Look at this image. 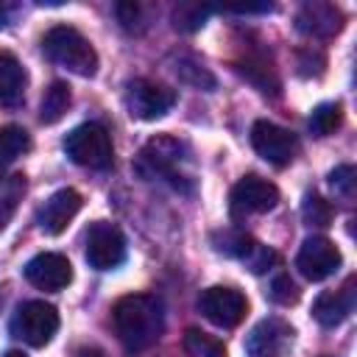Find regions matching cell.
Masks as SVG:
<instances>
[{"instance_id":"cell-1","label":"cell","mask_w":357,"mask_h":357,"mask_svg":"<svg viewBox=\"0 0 357 357\" xmlns=\"http://www.w3.org/2000/svg\"><path fill=\"white\" fill-rule=\"evenodd\" d=\"M112 321L120 343L126 351H145L151 349L165 332V307L159 296L151 293H131L117 298L112 307Z\"/></svg>"},{"instance_id":"cell-2","label":"cell","mask_w":357,"mask_h":357,"mask_svg":"<svg viewBox=\"0 0 357 357\" xmlns=\"http://www.w3.org/2000/svg\"><path fill=\"white\" fill-rule=\"evenodd\" d=\"M42 50L53 64H59L81 78H92L98 73L95 47L89 45V39L81 31H75L70 25H53L42 36Z\"/></svg>"},{"instance_id":"cell-3","label":"cell","mask_w":357,"mask_h":357,"mask_svg":"<svg viewBox=\"0 0 357 357\" xmlns=\"http://www.w3.org/2000/svg\"><path fill=\"white\" fill-rule=\"evenodd\" d=\"M139 170H145L148 176H159L167 184H173L176 190H192V176H190V159H187V148L184 142H178L176 137H153L142 153H139Z\"/></svg>"},{"instance_id":"cell-4","label":"cell","mask_w":357,"mask_h":357,"mask_svg":"<svg viewBox=\"0 0 357 357\" xmlns=\"http://www.w3.org/2000/svg\"><path fill=\"white\" fill-rule=\"evenodd\" d=\"M64 153L89 170H109L114 165L112 134L100 123H81L64 137Z\"/></svg>"},{"instance_id":"cell-5","label":"cell","mask_w":357,"mask_h":357,"mask_svg":"<svg viewBox=\"0 0 357 357\" xmlns=\"http://www.w3.org/2000/svg\"><path fill=\"white\" fill-rule=\"evenodd\" d=\"M8 329L17 340H22L33 349H42L59 332V312L47 301H25L17 307Z\"/></svg>"},{"instance_id":"cell-6","label":"cell","mask_w":357,"mask_h":357,"mask_svg":"<svg viewBox=\"0 0 357 357\" xmlns=\"http://www.w3.org/2000/svg\"><path fill=\"white\" fill-rule=\"evenodd\" d=\"M84 257L95 271H112L126 259V237L109 220H95L84 237Z\"/></svg>"},{"instance_id":"cell-7","label":"cell","mask_w":357,"mask_h":357,"mask_svg":"<svg viewBox=\"0 0 357 357\" xmlns=\"http://www.w3.org/2000/svg\"><path fill=\"white\" fill-rule=\"evenodd\" d=\"M198 310L201 315L220 326V329H231L237 326L245 312H248V301L245 296L237 290V287H226V284H215V287H206L198 298Z\"/></svg>"},{"instance_id":"cell-8","label":"cell","mask_w":357,"mask_h":357,"mask_svg":"<svg viewBox=\"0 0 357 357\" xmlns=\"http://www.w3.org/2000/svg\"><path fill=\"white\" fill-rule=\"evenodd\" d=\"M296 343V329L284 318H262L245 337L248 357H290Z\"/></svg>"},{"instance_id":"cell-9","label":"cell","mask_w":357,"mask_h":357,"mask_svg":"<svg viewBox=\"0 0 357 357\" xmlns=\"http://www.w3.org/2000/svg\"><path fill=\"white\" fill-rule=\"evenodd\" d=\"M276 204H279L276 184L268 181V178H262V176H257V173L243 176L231 187V198H229V206H231V215L234 218L262 215V212H271Z\"/></svg>"},{"instance_id":"cell-10","label":"cell","mask_w":357,"mask_h":357,"mask_svg":"<svg viewBox=\"0 0 357 357\" xmlns=\"http://www.w3.org/2000/svg\"><path fill=\"white\" fill-rule=\"evenodd\" d=\"M173 103H176V92L156 81L134 78L126 86V106L137 120H159L173 109Z\"/></svg>"},{"instance_id":"cell-11","label":"cell","mask_w":357,"mask_h":357,"mask_svg":"<svg viewBox=\"0 0 357 357\" xmlns=\"http://www.w3.org/2000/svg\"><path fill=\"white\" fill-rule=\"evenodd\" d=\"M251 145L265 162H271L276 167L290 165L296 151H298L296 134H290L287 128H282V126H276L271 120H257L251 126Z\"/></svg>"},{"instance_id":"cell-12","label":"cell","mask_w":357,"mask_h":357,"mask_svg":"<svg viewBox=\"0 0 357 357\" xmlns=\"http://www.w3.org/2000/svg\"><path fill=\"white\" fill-rule=\"evenodd\" d=\"M340 262H343V257L329 237H307L298 248V257H296L298 273L310 282L329 279L340 268Z\"/></svg>"},{"instance_id":"cell-13","label":"cell","mask_w":357,"mask_h":357,"mask_svg":"<svg viewBox=\"0 0 357 357\" xmlns=\"http://www.w3.org/2000/svg\"><path fill=\"white\" fill-rule=\"evenodd\" d=\"M22 273L39 290H64L73 282V265H70V259L64 254H56V251L36 254L33 259H28V265L22 268Z\"/></svg>"},{"instance_id":"cell-14","label":"cell","mask_w":357,"mask_h":357,"mask_svg":"<svg viewBox=\"0 0 357 357\" xmlns=\"http://www.w3.org/2000/svg\"><path fill=\"white\" fill-rule=\"evenodd\" d=\"M215 248L223 251V254H229V257L243 259V262L248 265L251 273H265V271H271V265L276 262V254H273L268 245L257 243L251 234L231 231V229L223 231V240H220Z\"/></svg>"},{"instance_id":"cell-15","label":"cell","mask_w":357,"mask_h":357,"mask_svg":"<svg viewBox=\"0 0 357 357\" xmlns=\"http://www.w3.org/2000/svg\"><path fill=\"white\" fill-rule=\"evenodd\" d=\"M296 28L307 36H315V39H329L335 36L340 28H343V14L337 6L332 3H321V0H312V3H304L296 14Z\"/></svg>"},{"instance_id":"cell-16","label":"cell","mask_w":357,"mask_h":357,"mask_svg":"<svg viewBox=\"0 0 357 357\" xmlns=\"http://www.w3.org/2000/svg\"><path fill=\"white\" fill-rule=\"evenodd\" d=\"M81 209V195L73 190V187H64V190H56L39 209L36 215V223L45 234H61L67 229V223L78 215Z\"/></svg>"},{"instance_id":"cell-17","label":"cell","mask_w":357,"mask_h":357,"mask_svg":"<svg viewBox=\"0 0 357 357\" xmlns=\"http://www.w3.org/2000/svg\"><path fill=\"white\" fill-rule=\"evenodd\" d=\"M354 310V279H349L340 290H326L312 304V318L321 326H337L343 324Z\"/></svg>"},{"instance_id":"cell-18","label":"cell","mask_w":357,"mask_h":357,"mask_svg":"<svg viewBox=\"0 0 357 357\" xmlns=\"http://www.w3.org/2000/svg\"><path fill=\"white\" fill-rule=\"evenodd\" d=\"M25 89H28V73L22 61L14 53L0 50V109L22 106Z\"/></svg>"},{"instance_id":"cell-19","label":"cell","mask_w":357,"mask_h":357,"mask_svg":"<svg viewBox=\"0 0 357 357\" xmlns=\"http://www.w3.org/2000/svg\"><path fill=\"white\" fill-rule=\"evenodd\" d=\"M70 109V86L64 81H53L45 95H42V106H39V120L45 126H53L59 123Z\"/></svg>"},{"instance_id":"cell-20","label":"cell","mask_w":357,"mask_h":357,"mask_svg":"<svg viewBox=\"0 0 357 357\" xmlns=\"http://www.w3.org/2000/svg\"><path fill=\"white\" fill-rule=\"evenodd\" d=\"M22 195H25V176L22 173L0 176V229L8 226V220L14 218Z\"/></svg>"},{"instance_id":"cell-21","label":"cell","mask_w":357,"mask_h":357,"mask_svg":"<svg viewBox=\"0 0 357 357\" xmlns=\"http://www.w3.org/2000/svg\"><path fill=\"white\" fill-rule=\"evenodd\" d=\"M31 148V134L22 126H3L0 128V170L14 165Z\"/></svg>"},{"instance_id":"cell-22","label":"cell","mask_w":357,"mask_h":357,"mask_svg":"<svg viewBox=\"0 0 357 357\" xmlns=\"http://www.w3.org/2000/svg\"><path fill=\"white\" fill-rule=\"evenodd\" d=\"M184 351H187V357H226V346L204 329L184 332Z\"/></svg>"},{"instance_id":"cell-23","label":"cell","mask_w":357,"mask_h":357,"mask_svg":"<svg viewBox=\"0 0 357 357\" xmlns=\"http://www.w3.org/2000/svg\"><path fill=\"white\" fill-rule=\"evenodd\" d=\"M343 123V106L337 100H329V103H321L312 109L310 114V131L315 137H329L335 134V128H340Z\"/></svg>"},{"instance_id":"cell-24","label":"cell","mask_w":357,"mask_h":357,"mask_svg":"<svg viewBox=\"0 0 357 357\" xmlns=\"http://www.w3.org/2000/svg\"><path fill=\"white\" fill-rule=\"evenodd\" d=\"M206 14H209V8L198 6V3H181L173 11V20H176V28H181V31H198L204 25Z\"/></svg>"},{"instance_id":"cell-25","label":"cell","mask_w":357,"mask_h":357,"mask_svg":"<svg viewBox=\"0 0 357 357\" xmlns=\"http://www.w3.org/2000/svg\"><path fill=\"white\" fill-rule=\"evenodd\" d=\"M301 215L310 226H329L332 220V206L329 201H324L321 195H307L304 198V206H301Z\"/></svg>"},{"instance_id":"cell-26","label":"cell","mask_w":357,"mask_h":357,"mask_svg":"<svg viewBox=\"0 0 357 357\" xmlns=\"http://www.w3.org/2000/svg\"><path fill=\"white\" fill-rule=\"evenodd\" d=\"M329 187L343 195V198H351L354 195V187H357V170L351 165H340L329 173Z\"/></svg>"},{"instance_id":"cell-27","label":"cell","mask_w":357,"mask_h":357,"mask_svg":"<svg viewBox=\"0 0 357 357\" xmlns=\"http://www.w3.org/2000/svg\"><path fill=\"white\" fill-rule=\"evenodd\" d=\"M268 296H271L276 304L290 307V304H296V301H298V287H296V282H293L287 273H279V276L271 282Z\"/></svg>"},{"instance_id":"cell-28","label":"cell","mask_w":357,"mask_h":357,"mask_svg":"<svg viewBox=\"0 0 357 357\" xmlns=\"http://www.w3.org/2000/svg\"><path fill=\"white\" fill-rule=\"evenodd\" d=\"M176 73L187 81V84H192V86H198V89H215V78L201 67V64H192V61H178V67H176Z\"/></svg>"},{"instance_id":"cell-29","label":"cell","mask_w":357,"mask_h":357,"mask_svg":"<svg viewBox=\"0 0 357 357\" xmlns=\"http://www.w3.org/2000/svg\"><path fill=\"white\" fill-rule=\"evenodd\" d=\"M11 14H14V6L0 0V28H6V25L11 22Z\"/></svg>"},{"instance_id":"cell-30","label":"cell","mask_w":357,"mask_h":357,"mask_svg":"<svg viewBox=\"0 0 357 357\" xmlns=\"http://www.w3.org/2000/svg\"><path fill=\"white\" fill-rule=\"evenodd\" d=\"M78 357H106V354L95 346H84V349H78Z\"/></svg>"},{"instance_id":"cell-31","label":"cell","mask_w":357,"mask_h":357,"mask_svg":"<svg viewBox=\"0 0 357 357\" xmlns=\"http://www.w3.org/2000/svg\"><path fill=\"white\" fill-rule=\"evenodd\" d=\"M3 357H25V354H22V351H17V349H11V351H6Z\"/></svg>"}]
</instances>
